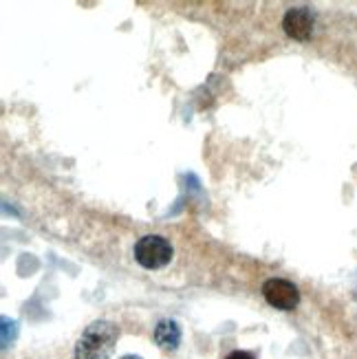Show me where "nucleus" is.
I'll return each instance as SVG.
<instances>
[{"label": "nucleus", "mask_w": 357, "mask_h": 359, "mask_svg": "<svg viewBox=\"0 0 357 359\" xmlns=\"http://www.w3.org/2000/svg\"><path fill=\"white\" fill-rule=\"evenodd\" d=\"M117 326L100 320L86 326L80 341L75 346V359H108L115 351L117 344Z\"/></svg>", "instance_id": "f257e3e1"}, {"label": "nucleus", "mask_w": 357, "mask_h": 359, "mask_svg": "<svg viewBox=\"0 0 357 359\" xmlns=\"http://www.w3.org/2000/svg\"><path fill=\"white\" fill-rule=\"evenodd\" d=\"M173 258V245L163 236H144L135 245V260L144 269H161Z\"/></svg>", "instance_id": "f03ea898"}, {"label": "nucleus", "mask_w": 357, "mask_h": 359, "mask_svg": "<svg viewBox=\"0 0 357 359\" xmlns=\"http://www.w3.org/2000/svg\"><path fill=\"white\" fill-rule=\"evenodd\" d=\"M262 295H265V300L274 309H281V311H293L300 304L298 287L285 278H269L267 283L262 285Z\"/></svg>", "instance_id": "7ed1b4c3"}, {"label": "nucleus", "mask_w": 357, "mask_h": 359, "mask_svg": "<svg viewBox=\"0 0 357 359\" xmlns=\"http://www.w3.org/2000/svg\"><path fill=\"white\" fill-rule=\"evenodd\" d=\"M285 34L293 40H309L314 34V13L307 7H293L283 18Z\"/></svg>", "instance_id": "20e7f679"}, {"label": "nucleus", "mask_w": 357, "mask_h": 359, "mask_svg": "<svg viewBox=\"0 0 357 359\" xmlns=\"http://www.w3.org/2000/svg\"><path fill=\"white\" fill-rule=\"evenodd\" d=\"M154 341L163 351H177L181 341V329L179 324L173 320H161L154 329Z\"/></svg>", "instance_id": "39448f33"}, {"label": "nucleus", "mask_w": 357, "mask_h": 359, "mask_svg": "<svg viewBox=\"0 0 357 359\" xmlns=\"http://www.w3.org/2000/svg\"><path fill=\"white\" fill-rule=\"evenodd\" d=\"M18 335V324L9 318H3V348H9V344Z\"/></svg>", "instance_id": "423d86ee"}, {"label": "nucleus", "mask_w": 357, "mask_h": 359, "mask_svg": "<svg viewBox=\"0 0 357 359\" xmlns=\"http://www.w3.org/2000/svg\"><path fill=\"white\" fill-rule=\"evenodd\" d=\"M225 359H254L252 353H245V351H234V353H229Z\"/></svg>", "instance_id": "0eeeda50"}, {"label": "nucleus", "mask_w": 357, "mask_h": 359, "mask_svg": "<svg viewBox=\"0 0 357 359\" xmlns=\"http://www.w3.org/2000/svg\"><path fill=\"white\" fill-rule=\"evenodd\" d=\"M121 359H142V357H135V355H126V357H121Z\"/></svg>", "instance_id": "6e6552de"}]
</instances>
